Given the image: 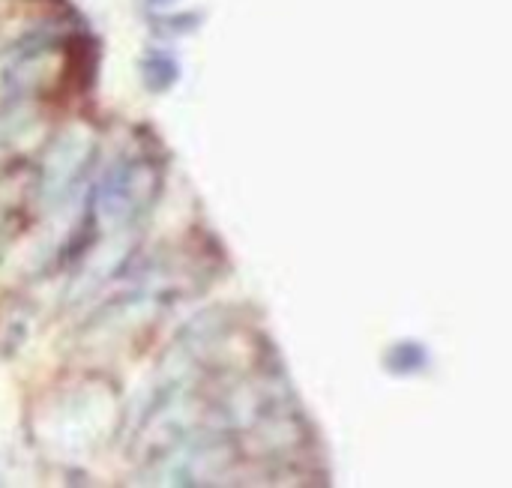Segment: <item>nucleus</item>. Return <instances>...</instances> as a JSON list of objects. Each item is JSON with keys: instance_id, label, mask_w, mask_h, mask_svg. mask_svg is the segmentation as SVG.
<instances>
[{"instance_id": "1", "label": "nucleus", "mask_w": 512, "mask_h": 488, "mask_svg": "<svg viewBox=\"0 0 512 488\" xmlns=\"http://www.w3.org/2000/svg\"><path fill=\"white\" fill-rule=\"evenodd\" d=\"M87 144H84V138H60L57 144H54V150H51V156H48V165H45V189H48V195H63L66 189H69V183L81 174V168H84V159H87Z\"/></svg>"}]
</instances>
